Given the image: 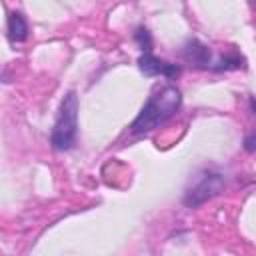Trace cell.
Listing matches in <instances>:
<instances>
[{
    "label": "cell",
    "instance_id": "7",
    "mask_svg": "<svg viewBox=\"0 0 256 256\" xmlns=\"http://www.w3.org/2000/svg\"><path fill=\"white\" fill-rule=\"evenodd\" d=\"M210 68L216 70V72H222V70H238V68H244V58L238 56V54H224Z\"/></svg>",
    "mask_w": 256,
    "mask_h": 256
},
{
    "label": "cell",
    "instance_id": "2",
    "mask_svg": "<svg viewBox=\"0 0 256 256\" xmlns=\"http://www.w3.org/2000/svg\"><path fill=\"white\" fill-rule=\"evenodd\" d=\"M76 132H78V94L70 90L60 102V110L50 134L52 148L70 150L76 142Z\"/></svg>",
    "mask_w": 256,
    "mask_h": 256
},
{
    "label": "cell",
    "instance_id": "3",
    "mask_svg": "<svg viewBox=\"0 0 256 256\" xmlns=\"http://www.w3.org/2000/svg\"><path fill=\"white\" fill-rule=\"evenodd\" d=\"M222 188H224V176L222 174H218V172H202L198 176V180L186 190L184 204L188 208H196V206L204 204L206 200H210L212 196H216Z\"/></svg>",
    "mask_w": 256,
    "mask_h": 256
},
{
    "label": "cell",
    "instance_id": "1",
    "mask_svg": "<svg viewBox=\"0 0 256 256\" xmlns=\"http://www.w3.org/2000/svg\"><path fill=\"white\" fill-rule=\"evenodd\" d=\"M182 104V96L180 90L176 86H164L158 92H154L148 102L144 104V108L140 110V114L134 118L132 122V132L134 134H146L150 130H154L156 126H160L162 122H166L170 116L176 114V110Z\"/></svg>",
    "mask_w": 256,
    "mask_h": 256
},
{
    "label": "cell",
    "instance_id": "9",
    "mask_svg": "<svg viewBox=\"0 0 256 256\" xmlns=\"http://www.w3.org/2000/svg\"><path fill=\"white\" fill-rule=\"evenodd\" d=\"M246 150H248V152H254V134H250V136L246 138Z\"/></svg>",
    "mask_w": 256,
    "mask_h": 256
},
{
    "label": "cell",
    "instance_id": "5",
    "mask_svg": "<svg viewBox=\"0 0 256 256\" xmlns=\"http://www.w3.org/2000/svg\"><path fill=\"white\" fill-rule=\"evenodd\" d=\"M182 58L194 66H200V68H208L210 66V48L206 44H202L200 40L196 38H190L184 48H182Z\"/></svg>",
    "mask_w": 256,
    "mask_h": 256
},
{
    "label": "cell",
    "instance_id": "6",
    "mask_svg": "<svg viewBox=\"0 0 256 256\" xmlns=\"http://www.w3.org/2000/svg\"><path fill=\"white\" fill-rule=\"evenodd\" d=\"M28 38V22L20 12H10L8 16V40L12 44L24 42Z\"/></svg>",
    "mask_w": 256,
    "mask_h": 256
},
{
    "label": "cell",
    "instance_id": "8",
    "mask_svg": "<svg viewBox=\"0 0 256 256\" xmlns=\"http://www.w3.org/2000/svg\"><path fill=\"white\" fill-rule=\"evenodd\" d=\"M134 40L138 42V46H140L142 52H150V50H152V36H150V32H148V28L138 26L136 32H134Z\"/></svg>",
    "mask_w": 256,
    "mask_h": 256
},
{
    "label": "cell",
    "instance_id": "4",
    "mask_svg": "<svg viewBox=\"0 0 256 256\" xmlns=\"http://www.w3.org/2000/svg\"><path fill=\"white\" fill-rule=\"evenodd\" d=\"M138 68L144 76H166L168 80L176 78L180 74V66L178 64H170L166 60L156 58L152 52H142L138 58Z\"/></svg>",
    "mask_w": 256,
    "mask_h": 256
}]
</instances>
